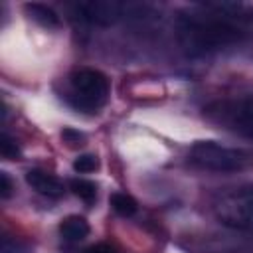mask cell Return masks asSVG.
<instances>
[{
	"mask_svg": "<svg viewBox=\"0 0 253 253\" xmlns=\"http://www.w3.org/2000/svg\"><path fill=\"white\" fill-rule=\"evenodd\" d=\"M69 188L77 198H81L87 204H91L95 200V196H97V186L91 180H85V178H73L69 182Z\"/></svg>",
	"mask_w": 253,
	"mask_h": 253,
	"instance_id": "obj_11",
	"label": "cell"
},
{
	"mask_svg": "<svg viewBox=\"0 0 253 253\" xmlns=\"http://www.w3.org/2000/svg\"><path fill=\"white\" fill-rule=\"evenodd\" d=\"M63 138H65L69 144H81V140H83V134H81V132H77V130L65 128V130H63Z\"/></svg>",
	"mask_w": 253,
	"mask_h": 253,
	"instance_id": "obj_17",
	"label": "cell"
},
{
	"mask_svg": "<svg viewBox=\"0 0 253 253\" xmlns=\"http://www.w3.org/2000/svg\"><path fill=\"white\" fill-rule=\"evenodd\" d=\"M24 10H26V14L34 20V22H38L40 26H43V28H47V30H51V28H59V16H57V12H53L49 6H45V4H38V2H28V4H24Z\"/></svg>",
	"mask_w": 253,
	"mask_h": 253,
	"instance_id": "obj_8",
	"label": "cell"
},
{
	"mask_svg": "<svg viewBox=\"0 0 253 253\" xmlns=\"http://www.w3.org/2000/svg\"><path fill=\"white\" fill-rule=\"evenodd\" d=\"M213 215L225 227L253 231V184L219 192L213 200Z\"/></svg>",
	"mask_w": 253,
	"mask_h": 253,
	"instance_id": "obj_3",
	"label": "cell"
},
{
	"mask_svg": "<svg viewBox=\"0 0 253 253\" xmlns=\"http://www.w3.org/2000/svg\"><path fill=\"white\" fill-rule=\"evenodd\" d=\"M85 253H119V251H117L115 247L107 245V243H95V245L87 247V249H85Z\"/></svg>",
	"mask_w": 253,
	"mask_h": 253,
	"instance_id": "obj_16",
	"label": "cell"
},
{
	"mask_svg": "<svg viewBox=\"0 0 253 253\" xmlns=\"http://www.w3.org/2000/svg\"><path fill=\"white\" fill-rule=\"evenodd\" d=\"M188 160L210 172H241L253 168V152L247 148L225 146L215 140H198L188 150Z\"/></svg>",
	"mask_w": 253,
	"mask_h": 253,
	"instance_id": "obj_2",
	"label": "cell"
},
{
	"mask_svg": "<svg viewBox=\"0 0 253 253\" xmlns=\"http://www.w3.org/2000/svg\"><path fill=\"white\" fill-rule=\"evenodd\" d=\"M0 152H2V156L4 158H16L18 154H20V148H18V144H16V140L14 138H10L6 132H2L0 134Z\"/></svg>",
	"mask_w": 253,
	"mask_h": 253,
	"instance_id": "obj_13",
	"label": "cell"
},
{
	"mask_svg": "<svg viewBox=\"0 0 253 253\" xmlns=\"http://www.w3.org/2000/svg\"><path fill=\"white\" fill-rule=\"evenodd\" d=\"M69 101L85 111H99L109 99V79L93 67H77L69 75Z\"/></svg>",
	"mask_w": 253,
	"mask_h": 253,
	"instance_id": "obj_4",
	"label": "cell"
},
{
	"mask_svg": "<svg viewBox=\"0 0 253 253\" xmlns=\"http://www.w3.org/2000/svg\"><path fill=\"white\" fill-rule=\"evenodd\" d=\"M109 202H111V208H113L119 215H123V217H130V215H134L136 210H138L136 200H134L132 196L125 194V192H115V194H111Z\"/></svg>",
	"mask_w": 253,
	"mask_h": 253,
	"instance_id": "obj_10",
	"label": "cell"
},
{
	"mask_svg": "<svg viewBox=\"0 0 253 253\" xmlns=\"http://www.w3.org/2000/svg\"><path fill=\"white\" fill-rule=\"evenodd\" d=\"M204 115L211 123L253 140V95L217 99L204 109Z\"/></svg>",
	"mask_w": 253,
	"mask_h": 253,
	"instance_id": "obj_5",
	"label": "cell"
},
{
	"mask_svg": "<svg viewBox=\"0 0 253 253\" xmlns=\"http://www.w3.org/2000/svg\"><path fill=\"white\" fill-rule=\"evenodd\" d=\"M71 16L79 22L97 24V26H111L119 22L125 12L128 10L126 4L115 2V0H87V2H75L67 6Z\"/></svg>",
	"mask_w": 253,
	"mask_h": 253,
	"instance_id": "obj_6",
	"label": "cell"
},
{
	"mask_svg": "<svg viewBox=\"0 0 253 253\" xmlns=\"http://www.w3.org/2000/svg\"><path fill=\"white\" fill-rule=\"evenodd\" d=\"M10 194H12V180L6 172H0V196L6 200L10 198Z\"/></svg>",
	"mask_w": 253,
	"mask_h": 253,
	"instance_id": "obj_15",
	"label": "cell"
},
{
	"mask_svg": "<svg viewBox=\"0 0 253 253\" xmlns=\"http://www.w3.org/2000/svg\"><path fill=\"white\" fill-rule=\"evenodd\" d=\"M99 168V158L95 154H81L73 160V170L79 174H89Z\"/></svg>",
	"mask_w": 253,
	"mask_h": 253,
	"instance_id": "obj_12",
	"label": "cell"
},
{
	"mask_svg": "<svg viewBox=\"0 0 253 253\" xmlns=\"http://www.w3.org/2000/svg\"><path fill=\"white\" fill-rule=\"evenodd\" d=\"M176 36L188 55L204 57L241 43L247 32L239 26V20L208 4L206 10L182 12L176 18Z\"/></svg>",
	"mask_w": 253,
	"mask_h": 253,
	"instance_id": "obj_1",
	"label": "cell"
},
{
	"mask_svg": "<svg viewBox=\"0 0 253 253\" xmlns=\"http://www.w3.org/2000/svg\"><path fill=\"white\" fill-rule=\"evenodd\" d=\"M26 182H28V186H32V190H36L38 194L47 196V198H61L65 192L63 182L57 176L38 170V168L26 172Z\"/></svg>",
	"mask_w": 253,
	"mask_h": 253,
	"instance_id": "obj_7",
	"label": "cell"
},
{
	"mask_svg": "<svg viewBox=\"0 0 253 253\" xmlns=\"http://www.w3.org/2000/svg\"><path fill=\"white\" fill-rule=\"evenodd\" d=\"M59 233L65 241H81L89 235V223L81 215H69L59 223Z\"/></svg>",
	"mask_w": 253,
	"mask_h": 253,
	"instance_id": "obj_9",
	"label": "cell"
},
{
	"mask_svg": "<svg viewBox=\"0 0 253 253\" xmlns=\"http://www.w3.org/2000/svg\"><path fill=\"white\" fill-rule=\"evenodd\" d=\"M0 253H30L28 245L22 243L20 239H14V237H4L2 239V249Z\"/></svg>",
	"mask_w": 253,
	"mask_h": 253,
	"instance_id": "obj_14",
	"label": "cell"
}]
</instances>
